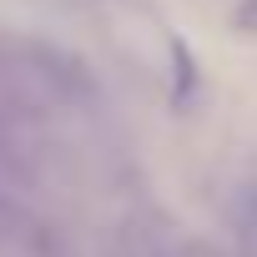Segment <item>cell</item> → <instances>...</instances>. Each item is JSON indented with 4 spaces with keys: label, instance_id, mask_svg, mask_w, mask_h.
Listing matches in <instances>:
<instances>
[{
    "label": "cell",
    "instance_id": "6da1fadb",
    "mask_svg": "<svg viewBox=\"0 0 257 257\" xmlns=\"http://www.w3.org/2000/svg\"><path fill=\"white\" fill-rule=\"evenodd\" d=\"M237 227L257 242V187H247V192L237 197Z\"/></svg>",
    "mask_w": 257,
    "mask_h": 257
},
{
    "label": "cell",
    "instance_id": "7a4b0ae2",
    "mask_svg": "<svg viewBox=\"0 0 257 257\" xmlns=\"http://www.w3.org/2000/svg\"><path fill=\"white\" fill-rule=\"evenodd\" d=\"M242 26H257V0H242V11H237Z\"/></svg>",
    "mask_w": 257,
    "mask_h": 257
}]
</instances>
